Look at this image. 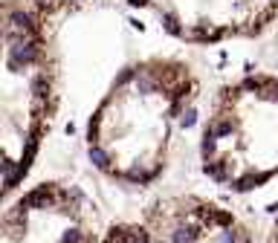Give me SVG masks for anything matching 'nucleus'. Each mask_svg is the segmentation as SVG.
I'll list each match as a JSON object with an SVG mask.
<instances>
[{
	"instance_id": "nucleus-1",
	"label": "nucleus",
	"mask_w": 278,
	"mask_h": 243,
	"mask_svg": "<svg viewBox=\"0 0 278 243\" xmlns=\"http://www.w3.org/2000/svg\"><path fill=\"white\" fill-rule=\"evenodd\" d=\"M194 96V69L177 55H145L122 67L87 119L93 168L131 188L157 182Z\"/></svg>"
},
{
	"instance_id": "nucleus-2",
	"label": "nucleus",
	"mask_w": 278,
	"mask_h": 243,
	"mask_svg": "<svg viewBox=\"0 0 278 243\" xmlns=\"http://www.w3.org/2000/svg\"><path fill=\"white\" fill-rule=\"evenodd\" d=\"M47 20V12L29 0H3L0 154L6 200L32 171L58 107V58Z\"/></svg>"
},
{
	"instance_id": "nucleus-3",
	"label": "nucleus",
	"mask_w": 278,
	"mask_h": 243,
	"mask_svg": "<svg viewBox=\"0 0 278 243\" xmlns=\"http://www.w3.org/2000/svg\"><path fill=\"white\" fill-rule=\"evenodd\" d=\"M203 174L220 188H264L278 177V75L249 72L223 84L200 133Z\"/></svg>"
},
{
	"instance_id": "nucleus-4",
	"label": "nucleus",
	"mask_w": 278,
	"mask_h": 243,
	"mask_svg": "<svg viewBox=\"0 0 278 243\" xmlns=\"http://www.w3.org/2000/svg\"><path fill=\"white\" fill-rule=\"evenodd\" d=\"M41 12L55 15L87 3H119L145 12L168 35L185 44H223L267 32L278 20V0H29Z\"/></svg>"
},
{
	"instance_id": "nucleus-5",
	"label": "nucleus",
	"mask_w": 278,
	"mask_h": 243,
	"mask_svg": "<svg viewBox=\"0 0 278 243\" xmlns=\"http://www.w3.org/2000/svg\"><path fill=\"white\" fill-rule=\"evenodd\" d=\"M101 243H252V235L229 208L197 194H174L113 223Z\"/></svg>"
},
{
	"instance_id": "nucleus-6",
	"label": "nucleus",
	"mask_w": 278,
	"mask_h": 243,
	"mask_svg": "<svg viewBox=\"0 0 278 243\" xmlns=\"http://www.w3.org/2000/svg\"><path fill=\"white\" fill-rule=\"evenodd\" d=\"M0 243H101L96 208L67 182H38L6 200Z\"/></svg>"
},
{
	"instance_id": "nucleus-7",
	"label": "nucleus",
	"mask_w": 278,
	"mask_h": 243,
	"mask_svg": "<svg viewBox=\"0 0 278 243\" xmlns=\"http://www.w3.org/2000/svg\"><path fill=\"white\" fill-rule=\"evenodd\" d=\"M267 243H278V220H276V226H273V232H270V241Z\"/></svg>"
}]
</instances>
